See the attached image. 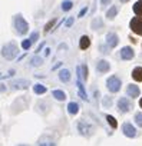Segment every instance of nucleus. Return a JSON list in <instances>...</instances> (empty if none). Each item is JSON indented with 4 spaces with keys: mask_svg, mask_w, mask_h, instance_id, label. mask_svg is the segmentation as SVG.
<instances>
[{
    "mask_svg": "<svg viewBox=\"0 0 142 146\" xmlns=\"http://www.w3.org/2000/svg\"><path fill=\"white\" fill-rule=\"evenodd\" d=\"M126 93H128V96H131V98H138V96H139V88H138L136 85H129V86L126 88Z\"/></svg>",
    "mask_w": 142,
    "mask_h": 146,
    "instance_id": "11",
    "label": "nucleus"
},
{
    "mask_svg": "<svg viewBox=\"0 0 142 146\" xmlns=\"http://www.w3.org/2000/svg\"><path fill=\"white\" fill-rule=\"evenodd\" d=\"M42 63H43V62H42V59H40V57H37V56L32 59V64H33V66H40Z\"/></svg>",
    "mask_w": 142,
    "mask_h": 146,
    "instance_id": "25",
    "label": "nucleus"
},
{
    "mask_svg": "<svg viewBox=\"0 0 142 146\" xmlns=\"http://www.w3.org/2000/svg\"><path fill=\"white\" fill-rule=\"evenodd\" d=\"M72 23H73V19H69V20L66 22V26H72Z\"/></svg>",
    "mask_w": 142,
    "mask_h": 146,
    "instance_id": "33",
    "label": "nucleus"
},
{
    "mask_svg": "<svg viewBox=\"0 0 142 146\" xmlns=\"http://www.w3.org/2000/svg\"><path fill=\"white\" fill-rule=\"evenodd\" d=\"M81 69H82V72H83V73H82V78L86 79V78H88V67H86V64H82Z\"/></svg>",
    "mask_w": 142,
    "mask_h": 146,
    "instance_id": "28",
    "label": "nucleus"
},
{
    "mask_svg": "<svg viewBox=\"0 0 142 146\" xmlns=\"http://www.w3.org/2000/svg\"><path fill=\"white\" fill-rule=\"evenodd\" d=\"M106 86H108L109 92H112V93L118 92V90L121 89V80H119V78H116V76H111V78L106 80Z\"/></svg>",
    "mask_w": 142,
    "mask_h": 146,
    "instance_id": "4",
    "label": "nucleus"
},
{
    "mask_svg": "<svg viewBox=\"0 0 142 146\" xmlns=\"http://www.w3.org/2000/svg\"><path fill=\"white\" fill-rule=\"evenodd\" d=\"M15 27H16V32H17L19 35H25V33H27V30H29L27 22H26L20 15L15 16Z\"/></svg>",
    "mask_w": 142,
    "mask_h": 146,
    "instance_id": "2",
    "label": "nucleus"
},
{
    "mask_svg": "<svg viewBox=\"0 0 142 146\" xmlns=\"http://www.w3.org/2000/svg\"><path fill=\"white\" fill-rule=\"evenodd\" d=\"M133 12L138 16H142V0H138V2L133 5Z\"/></svg>",
    "mask_w": 142,
    "mask_h": 146,
    "instance_id": "18",
    "label": "nucleus"
},
{
    "mask_svg": "<svg viewBox=\"0 0 142 146\" xmlns=\"http://www.w3.org/2000/svg\"><path fill=\"white\" fill-rule=\"evenodd\" d=\"M131 29L136 33L142 36V17H135L131 20Z\"/></svg>",
    "mask_w": 142,
    "mask_h": 146,
    "instance_id": "6",
    "label": "nucleus"
},
{
    "mask_svg": "<svg viewBox=\"0 0 142 146\" xmlns=\"http://www.w3.org/2000/svg\"><path fill=\"white\" fill-rule=\"evenodd\" d=\"M52 95H53L55 99H57V100H65V99H66V95H65V92H62V90H53Z\"/></svg>",
    "mask_w": 142,
    "mask_h": 146,
    "instance_id": "19",
    "label": "nucleus"
},
{
    "mask_svg": "<svg viewBox=\"0 0 142 146\" xmlns=\"http://www.w3.org/2000/svg\"><path fill=\"white\" fill-rule=\"evenodd\" d=\"M17 146H29V145H17Z\"/></svg>",
    "mask_w": 142,
    "mask_h": 146,
    "instance_id": "38",
    "label": "nucleus"
},
{
    "mask_svg": "<svg viewBox=\"0 0 142 146\" xmlns=\"http://www.w3.org/2000/svg\"><path fill=\"white\" fill-rule=\"evenodd\" d=\"M55 23H56V20H55V19H53V20H50V22L45 26V32H49V30L53 27V25H55Z\"/></svg>",
    "mask_w": 142,
    "mask_h": 146,
    "instance_id": "27",
    "label": "nucleus"
},
{
    "mask_svg": "<svg viewBox=\"0 0 142 146\" xmlns=\"http://www.w3.org/2000/svg\"><path fill=\"white\" fill-rule=\"evenodd\" d=\"M35 93L43 95V93H46V88L43 85H35Z\"/></svg>",
    "mask_w": 142,
    "mask_h": 146,
    "instance_id": "21",
    "label": "nucleus"
},
{
    "mask_svg": "<svg viewBox=\"0 0 142 146\" xmlns=\"http://www.w3.org/2000/svg\"><path fill=\"white\" fill-rule=\"evenodd\" d=\"M79 46H81L82 50H86V49L91 46V40H89V37H88V36H82V37H81V42H79Z\"/></svg>",
    "mask_w": 142,
    "mask_h": 146,
    "instance_id": "16",
    "label": "nucleus"
},
{
    "mask_svg": "<svg viewBox=\"0 0 142 146\" xmlns=\"http://www.w3.org/2000/svg\"><path fill=\"white\" fill-rule=\"evenodd\" d=\"M62 9H63L65 12L70 10V9H72V2H63V5H62Z\"/></svg>",
    "mask_w": 142,
    "mask_h": 146,
    "instance_id": "24",
    "label": "nucleus"
},
{
    "mask_svg": "<svg viewBox=\"0 0 142 146\" xmlns=\"http://www.w3.org/2000/svg\"><path fill=\"white\" fill-rule=\"evenodd\" d=\"M118 109H119V112H122V113L128 112V110L131 109V102H129L126 98H121V99L118 100Z\"/></svg>",
    "mask_w": 142,
    "mask_h": 146,
    "instance_id": "8",
    "label": "nucleus"
},
{
    "mask_svg": "<svg viewBox=\"0 0 142 146\" xmlns=\"http://www.w3.org/2000/svg\"><path fill=\"white\" fill-rule=\"evenodd\" d=\"M67 112H69L70 115H76V113L79 112V105H78L76 102H70V103L67 105Z\"/></svg>",
    "mask_w": 142,
    "mask_h": 146,
    "instance_id": "15",
    "label": "nucleus"
},
{
    "mask_svg": "<svg viewBox=\"0 0 142 146\" xmlns=\"http://www.w3.org/2000/svg\"><path fill=\"white\" fill-rule=\"evenodd\" d=\"M37 146H57V142L49 136V135H43L42 137H39L37 140Z\"/></svg>",
    "mask_w": 142,
    "mask_h": 146,
    "instance_id": "5",
    "label": "nucleus"
},
{
    "mask_svg": "<svg viewBox=\"0 0 142 146\" xmlns=\"http://www.w3.org/2000/svg\"><path fill=\"white\" fill-rule=\"evenodd\" d=\"M37 37H39V33H37V32L32 33V35H30V42H36V40H37Z\"/></svg>",
    "mask_w": 142,
    "mask_h": 146,
    "instance_id": "30",
    "label": "nucleus"
},
{
    "mask_svg": "<svg viewBox=\"0 0 142 146\" xmlns=\"http://www.w3.org/2000/svg\"><path fill=\"white\" fill-rule=\"evenodd\" d=\"M78 88H79V93H81V96H82V99H85V100H88V96H86V93H85V89H83V85H82V82H81V79L78 80Z\"/></svg>",
    "mask_w": 142,
    "mask_h": 146,
    "instance_id": "20",
    "label": "nucleus"
},
{
    "mask_svg": "<svg viewBox=\"0 0 142 146\" xmlns=\"http://www.w3.org/2000/svg\"><path fill=\"white\" fill-rule=\"evenodd\" d=\"M30 44H32V42H30V40H23V43H22V47H23L25 50H27V49L30 47Z\"/></svg>",
    "mask_w": 142,
    "mask_h": 146,
    "instance_id": "29",
    "label": "nucleus"
},
{
    "mask_svg": "<svg viewBox=\"0 0 142 146\" xmlns=\"http://www.w3.org/2000/svg\"><path fill=\"white\" fill-rule=\"evenodd\" d=\"M27 86H29V80H23V79L15 80V82H12V85H10L12 89H26Z\"/></svg>",
    "mask_w": 142,
    "mask_h": 146,
    "instance_id": "9",
    "label": "nucleus"
},
{
    "mask_svg": "<svg viewBox=\"0 0 142 146\" xmlns=\"http://www.w3.org/2000/svg\"><path fill=\"white\" fill-rule=\"evenodd\" d=\"M85 13H86V9H82V12L79 13V17H82V16H83Z\"/></svg>",
    "mask_w": 142,
    "mask_h": 146,
    "instance_id": "34",
    "label": "nucleus"
},
{
    "mask_svg": "<svg viewBox=\"0 0 142 146\" xmlns=\"http://www.w3.org/2000/svg\"><path fill=\"white\" fill-rule=\"evenodd\" d=\"M17 53H19L17 46H16V43H13V42L5 44L3 49H2V54H3V57L7 59V60H13V59L17 56Z\"/></svg>",
    "mask_w": 142,
    "mask_h": 146,
    "instance_id": "1",
    "label": "nucleus"
},
{
    "mask_svg": "<svg viewBox=\"0 0 142 146\" xmlns=\"http://www.w3.org/2000/svg\"><path fill=\"white\" fill-rule=\"evenodd\" d=\"M116 13H118V9H116V7H111V9L108 10L106 16H108V19H113V17L116 16Z\"/></svg>",
    "mask_w": 142,
    "mask_h": 146,
    "instance_id": "22",
    "label": "nucleus"
},
{
    "mask_svg": "<svg viewBox=\"0 0 142 146\" xmlns=\"http://www.w3.org/2000/svg\"><path fill=\"white\" fill-rule=\"evenodd\" d=\"M132 78H133L136 82H141V80H142V67H135V69H133Z\"/></svg>",
    "mask_w": 142,
    "mask_h": 146,
    "instance_id": "17",
    "label": "nucleus"
},
{
    "mask_svg": "<svg viewBox=\"0 0 142 146\" xmlns=\"http://www.w3.org/2000/svg\"><path fill=\"white\" fill-rule=\"evenodd\" d=\"M121 2H122V3H126V2H129V0H121Z\"/></svg>",
    "mask_w": 142,
    "mask_h": 146,
    "instance_id": "36",
    "label": "nucleus"
},
{
    "mask_svg": "<svg viewBox=\"0 0 142 146\" xmlns=\"http://www.w3.org/2000/svg\"><path fill=\"white\" fill-rule=\"evenodd\" d=\"M139 106H141V108H142V99H141V100H139Z\"/></svg>",
    "mask_w": 142,
    "mask_h": 146,
    "instance_id": "37",
    "label": "nucleus"
},
{
    "mask_svg": "<svg viewBox=\"0 0 142 146\" xmlns=\"http://www.w3.org/2000/svg\"><path fill=\"white\" fill-rule=\"evenodd\" d=\"M59 79H60L62 82L67 83V82L70 80V72H69L67 69H62V70L59 72Z\"/></svg>",
    "mask_w": 142,
    "mask_h": 146,
    "instance_id": "13",
    "label": "nucleus"
},
{
    "mask_svg": "<svg viewBox=\"0 0 142 146\" xmlns=\"http://www.w3.org/2000/svg\"><path fill=\"white\" fill-rule=\"evenodd\" d=\"M96 69H98V72H99V73H106V72L109 70V63H108L106 60H99V62H98Z\"/></svg>",
    "mask_w": 142,
    "mask_h": 146,
    "instance_id": "12",
    "label": "nucleus"
},
{
    "mask_svg": "<svg viewBox=\"0 0 142 146\" xmlns=\"http://www.w3.org/2000/svg\"><path fill=\"white\" fill-rule=\"evenodd\" d=\"M135 122L138 126H142V113H136L135 115Z\"/></svg>",
    "mask_w": 142,
    "mask_h": 146,
    "instance_id": "26",
    "label": "nucleus"
},
{
    "mask_svg": "<svg viewBox=\"0 0 142 146\" xmlns=\"http://www.w3.org/2000/svg\"><path fill=\"white\" fill-rule=\"evenodd\" d=\"M122 132L126 137H135L136 136V129L131 125V123H123L122 126Z\"/></svg>",
    "mask_w": 142,
    "mask_h": 146,
    "instance_id": "7",
    "label": "nucleus"
},
{
    "mask_svg": "<svg viewBox=\"0 0 142 146\" xmlns=\"http://www.w3.org/2000/svg\"><path fill=\"white\" fill-rule=\"evenodd\" d=\"M78 130H79V133L83 135V136H91V135L93 133V126H92L91 123H88L86 120H81V122L78 123Z\"/></svg>",
    "mask_w": 142,
    "mask_h": 146,
    "instance_id": "3",
    "label": "nucleus"
},
{
    "mask_svg": "<svg viewBox=\"0 0 142 146\" xmlns=\"http://www.w3.org/2000/svg\"><path fill=\"white\" fill-rule=\"evenodd\" d=\"M92 26H93V29H98V27H96V26H102V23H101V20H95V22H93V25H92Z\"/></svg>",
    "mask_w": 142,
    "mask_h": 146,
    "instance_id": "31",
    "label": "nucleus"
},
{
    "mask_svg": "<svg viewBox=\"0 0 142 146\" xmlns=\"http://www.w3.org/2000/svg\"><path fill=\"white\" fill-rule=\"evenodd\" d=\"M106 120H108V123H109L113 129H116L118 123H116V120H115V117H113V116H109V115H108V116H106Z\"/></svg>",
    "mask_w": 142,
    "mask_h": 146,
    "instance_id": "23",
    "label": "nucleus"
},
{
    "mask_svg": "<svg viewBox=\"0 0 142 146\" xmlns=\"http://www.w3.org/2000/svg\"><path fill=\"white\" fill-rule=\"evenodd\" d=\"M49 53H50V52H49V49H46V50H45V56H49Z\"/></svg>",
    "mask_w": 142,
    "mask_h": 146,
    "instance_id": "35",
    "label": "nucleus"
},
{
    "mask_svg": "<svg viewBox=\"0 0 142 146\" xmlns=\"http://www.w3.org/2000/svg\"><path fill=\"white\" fill-rule=\"evenodd\" d=\"M106 43H108L111 47H115V46L118 44V36H116L115 33H109V35L106 36Z\"/></svg>",
    "mask_w": 142,
    "mask_h": 146,
    "instance_id": "14",
    "label": "nucleus"
},
{
    "mask_svg": "<svg viewBox=\"0 0 142 146\" xmlns=\"http://www.w3.org/2000/svg\"><path fill=\"white\" fill-rule=\"evenodd\" d=\"M109 2H111V0H102V6H106V5H109Z\"/></svg>",
    "mask_w": 142,
    "mask_h": 146,
    "instance_id": "32",
    "label": "nucleus"
},
{
    "mask_svg": "<svg viewBox=\"0 0 142 146\" xmlns=\"http://www.w3.org/2000/svg\"><path fill=\"white\" fill-rule=\"evenodd\" d=\"M121 57H122L123 60H131V59L133 57V50H132L131 47H123V49L121 50Z\"/></svg>",
    "mask_w": 142,
    "mask_h": 146,
    "instance_id": "10",
    "label": "nucleus"
}]
</instances>
